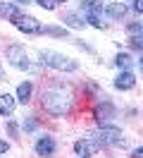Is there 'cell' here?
<instances>
[{"label": "cell", "instance_id": "6da1fadb", "mask_svg": "<svg viewBox=\"0 0 143 158\" xmlns=\"http://www.w3.org/2000/svg\"><path fill=\"white\" fill-rule=\"evenodd\" d=\"M41 106H43V110H46L48 115L65 118V115H69V110H72V96L62 89H48L46 94H43Z\"/></svg>", "mask_w": 143, "mask_h": 158}, {"label": "cell", "instance_id": "7a4b0ae2", "mask_svg": "<svg viewBox=\"0 0 143 158\" xmlns=\"http://www.w3.org/2000/svg\"><path fill=\"white\" fill-rule=\"evenodd\" d=\"M38 58H41L43 65H48V67H53V69H60V72H74V69L79 67L76 60L67 58L62 53H55V50H41Z\"/></svg>", "mask_w": 143, "mask_h": 158}, {"label": "cell", "instance_id": "3957f363", "mask_svg": "<svg viewBox=\"0 0 143 158\" xmlns=\"http://www.w3.org/2000/svg\"><path fill=\"white\" fill-rule=\"evenodd\" d=\"M5 55H7V60H10L12 67H17V69H29L31 67V62H29V58H26V50H24V46H19V43L7 46Z\"/></svg>", "mask_w": 143, "mask_h": 158}, {"label": "cell", "instance_id": "277c9868", "mask_svg": "<svg viewBox=\"0 0 143 158\" xmlns=\"http://www.w3.org/2000/svg\"><path fill=\"white\" fill-rule=\"evenodd\" d=\"M14 29H19L22 34H43V24L36 19V17H31V15H17L14 19Z\"/></svg>", "mask_w": 143, "mask_h": 158}, {"label": "cell", "instance_id": "5b68a950", "mask_svg": "<svg viewBox=\"0 0 143 158\" xmlns=\"http://www.w3.org/2000/svg\"><path fill=\"white\" fill-rule=\"evenodd\" d=\"M93 115H95V122H98L100 127H107L110 122L117 120V108H114L110 101H100V106L93 110Z\"/></svg>", "mask_w": 143, "mask_h": 158}, {"label": "cell", "instance_id": "8992f818", "mask_svg": "<svg viewBox=\"0 0 143 158\" xmlns=\"http://www.w3.org/2000/svg\"><path fill=\"white\" fill-rule=\"evenodd\" d=\"M119 137H122V129L119 127H100L95 132L93 141H98L100 146H110V144H119Z\"/></svg>", "mask_w": 143, "mask_h": 158}, {"label": "cell", "instance_id": "52a82bcc", "mask_svg": "<svg viewBox=\"0 0 143 158\" xmlns=\"http://www.w3.org/2000/svg\"><path fill=\"white\" fill-rule=\"evenodd\" d=\"M55 139L53 137H48V134H43V137H38L36 139V144H34V151H36V156L41 158H50V156H55Z\"/></svg>", "mask_w": 143, "mask_h": 158}, {"label": "cell", "instance_id": "ba28073f", "mask_svg": "<svg viewBox=\"0 0 143 158\" xmlns=\"http://www.w3.org/2000/svg\"><path fill=\"white\" fill-rule=\"evenodd\" d=\"M136 86V74L131 69H119V74L114 77V89L119 91H131Z\"/></svg>", "mask_w": 143, "mask_h": 158}, {"label": "cell", "instance_id": "9c48e42d", "mask_svg": "<svg viewBox=\"0 0 143 158\" xmlns=\"http://www.w3.org/2000/svg\"><path fill=\"white\" fill-rule=\"evenodd\" d=\"M100 151V144L93 141V139H81V141H76L74 144V153L81 158H88V156H95Z\"/></svg>", "mask_w": 143, "mask_h": 158}, {"label": "cell", "instance_id": "30bf717a", "mask_svg": "<svg viewBox=\"0 0 143 158\" xmlns=\"http://www.w3.org/2000/svg\"><path fill=\"white\" fill-rule=\"evenodd\" d=\"M14 106H17V98L12 94H0V115L2 118H10L14 113Z\"/></svg>", "mask_w": 143, "mask_h": 158}, {"label": "cell", "instance_id": "8fae6325", "mask_svg": "<svg viewBox=\"0 0 143 158\" xmlns=\"http://www.w3.org/2000/svg\"><path fill=\"white\" fill-rule=\"evenodd\" d=\"M105 12H107L112 19H124L126 12H129V7H126V2H119V0H117V2H110V5H107Z\"/></svg>", "mask_w": 143, "mask_h": 158}, {"label": "cell", "instance_id": "7c38bea8", "mask_svg": "<svg viewBox=\"0 0 143 158\" xmlns=\"http://www.w3.org/2000/svg\"><path fill=\"white\" fill-rule=\"evenodd\" d=\"M31 96H34V84H31V81H22L17 86V96H14V98L26 106L29 101H31Z\"/></svg>", "mask_w": 143, "mask_h": 158}, {"label": "cell", "instance_id": "4fadbf2b", "mask_svg": "<svg viewBox=\"0 0 143 158\" xmlns=\"http://www.w3.org/2000/svg\"><path fill=\"white\" fill-rule=\"evenodd\" d=\"M62 22H65L69 29H84L86 27V19L81 15H76V12H65V15H62Z\"/></svg>", "mask_w": 143, "mask_h": 158}, {"label": "cell", "instance_id": "5bb4252c", "mask_svg": "<svg viewBox=\"0 0 143 158\" xmlns=\"http://www.w3.org/2000/svg\"><path fill=\"white\" fill-rule=\"evenodd\" d=\"M17 15H22V12L17 10V5H14V2H5V0H0V17H2V19H10V22H12Z\"/></svg>", "mask_w": 143, "mask_h": 158}, {"label": "cell", "instance_id": "9a60e30c", "mask_svg": "<svg viewBox=\"0 0 143 158\" xmlns=\"http://www.w3.org/2000/svg\"><path fill=\"white\" fill-rule=\"evenodd\" d=\"M114 65H117L119 69H131L133 58L129 55V53H117V55H114Z\"/></svg>", "mask_w": 143, "mask_h": 158}, {"label": "cell", "instance_id": "2e32d148", "mask_svg": "<svg viewBox=\"0 0 143 158\" xmlns=\"http://www.w3.org/2000/svg\"><path fill=\"white\" fill-rule=\"evenodd\" d=\"M86 22H88L91 27H95V29H105V22H103V17H100V12H88V15H86Z\"/></svg>", "mask_w": 143, "mask_h": 158}, {"label": "cell", "instance_id": "e0dca14e", "mask_svg": "<svg viewBox=\"0 0 143 158\" xmlns=\"http://www.w3.org/2000/svg\"><path fill=\"white\" fill-rule=\"evenodd\" d=\"M79 5H81V10L88 15V12H100V2L98 0H79Z\"/></svg>", "mask_w": 143, "mask_h": 158}, {"label": "cell", "instance_id": "ac0fdd59", "mask_svg": "<svg viewBox=\"0 0 143 158\" xmlns=\"http://www.w3.org/2000/svg\"><path fill=\"white\" fill-rule=\"evenodd\" d=\"M126 34H129V36H138V34H143V22L141 19L129 22V24H126Z\"/></svg>", "mask_w": 143, "mask_h": 158}, {"label": "cell", "instance_id": "d6986e66", "mask_svg": "<svg viewBox=\"0 0 143 158\" xmlns=\"http://www.w3.org/2000/svg\"><path fill=\"white\" fill-rule=\"evenodd\" d=\"M43 34H50V36H67L65 27H43Z\"/></svg>", "mask_w": 143, "mask_h": 158}, {"label": "cell", "instance_id": "ffe728a7", "mask_svg": "<svg viewBox=\"0 0 143 158\" xmlns=\"http://www.w3.org/2000/svg\"><path fill=\"white\" fill-rule=\"evenodd\" d=\"M129 48H131V50H143V34L129 39Z\"/></svg>", "mask_w": 143, "mask_h": 158}, {"label": "cell", "instance_id": "44dd1931", "mask_svg": "<svg viewBox=\"0 0 143 158\" xmlns=\"http://www.w3.org/2000/svg\"><path fill=\"white\" fill-rule=\"evenodd\" d=\"M38 125H41V122H38L36 118H26L24 122H22V127H24V132H34V129H38Z\"/></svg>", "mask_w": 143, "mask_h": 158}, {"label": "cell", "instance_id": "7402d4cb", "mask_svg": "<svg viewBox=\"0 0 143 158\" xmlns=\"http://www.w3.org/2000/svg\"><path fill=\"white\" fill-rule=\"evenodd\" d=\"M131 10L136 12V15H143V0H133V2H131Z\"/></svg>", "mask_w": 143, "mask_h": 158}, {"label": "cell", "instance_id": "603a6c76", "mask_svg": "<svg viewBox=\"0 0 143 158\" xmlns=\"http://www.w3.org/2000/svg\"><path fill=\"white\" fill-rule=\"evenodd\" d=\"M36 2L43 7V10H55V2H53V0H36Z\"/></svg>", "mask_w": 143, "mask_h": 158}, {"label": "cell", "instance_id": "cb8c5ba5", "mask_svg": "<svg viewBox=\"0 0 143 158\" xmlns=\"http://www.w3.org/2000/svg\"><path fill=\"white\" fill-rule=\"evenodd\" d=\"M10 151V141H5V139H0V156H5Z\"/></svg>", "mask_w": 143, "mask_h": 158}, {"label": "cell", "instance_id": "d4e9b609", "mask_svg": "<svg viewBox=\"0 0 143 158\" xmlns=\"http://www.w3.org/2000/svg\"><path fill=\"white\" fill-rule=\"evenodd\" d=\"M131 158H143V144H141V146H136L131 151Z\"/></svg>", "mask_w": 143, "mask_h": 158}, {"label": "cell", "instance_id": "484cf974", "mask_svg": "<svg viewBox=\"0 0 143 158\" xmlns=\"http://www.w3.org/2000/svg\"><path fill=\"white\" fill-rule=\"evenodd\" d=\"M10 132H12V137H14V139H19L17 137V122H10Z\"/></svg>", "mask_w": 143, "mask_h": 158}, {"label": "cell", "instance_id": "4316f807", "mask_svg": "<svg viewBox=\"0 0 143 158\" xmlns=\"http://www.w3.org/2000/svg\"><path fill=\"white\" fill-rule=\"evenodd\" d=\"M17 2H24V5H31V2H34V0H17Z\"/></svg>", "mask_w": 143, "mask_h": 158}, {"label": "cell", "instance_id": "83f0119b", "mask_svg": "<svg viewBox=\"0 0 143 158\" xmlns=\"http://www.w3.org/2000/svg\"><path fill=\"white\" fill-rule=\"evenodd\" d=\"M0 81H5V72H2V67H0Z\"/></svg>", "mask_w": 143, "mask_h": 158}, {"label": "cell", "instance_id": "f1b7e54d", "mask_svg": "<svg viewBox=\"0 0 143 158\" xmlns=\"http://www.w3.org/2000/svg\"><path fill=\"white\" fill-rule=\"evenodd\" d=\"M138 62H141V69H143V55H141V60H138Z\"/></svg>", "mask_w": 143, "mask_h": 158}, {"label": "cell", "instance_id": "f546056e", "mask_svg": "<svg viewBox=\"0 0 143 158\" xmlns=\"http://www.w3.org/2000/svg\"><path fill=\"white\" fill-rule=\"evenodd\" d=\"M53 2H67V0H53Z\"/></svg>", "mask_w": 143, "mask_h": 158}, {"label": "cell", "instance_id": "4dcf8cb0", "mask_svg": "<svg viewBox=\"0 0 143 158\" xmlns=\"http://www.w3.org/2000/svg\"><path fill=\"white\" fill-rule=\"evenodd\" d=\"M119 2H124V0H119Z\"/></svg>", "mask_w": 143, "mask_h": 158}]
</instances>
